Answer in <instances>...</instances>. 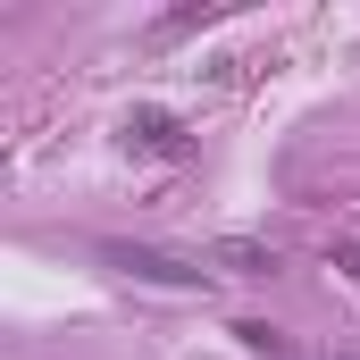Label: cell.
I'll use <instances>...</instances> for the list:
<instances>
[{
    "label": "cell",
    "instance_id": "obj_3",
    "mask_svg": "<svg viewBox=\"0 0 360 360\" xmlns=\"http://www.w3.org/2000/svg\"><path fill=\"white\" fill-rule=\"evenodd\" d=\"M210 260H226V269H243V276H269V269H276V252H269V243H243V235H235V243H218Z\"/></svg>",
    "mask_w": 360,
    "mask_h": 360
},
{
    "label": "cell",
    "instance_id": "obj_4",
    "mask_svg": "<svg viewBox=\"0 0 360 360\" xmlns=\"http://www.w3.org/2000/svg\"><path fill=\"white\" fill-rule=\"evenodd\" d=\"M335 269H344V276H352V285H360V252H335Z\"/></svg>",
    "mask_w": 360,
    "mask_h": 360
},
{
    "label": "cell",
    "instance_id": "obj_2",
    "mask_svg": "<svg viewBox=\"0 0 360 360\" xmlns=\"http://www.w3.org/2000/svg\"><path fill=\"white\" fill-rule=\"evenodd\" d=\"M126 143H143V151H184V126L160 117V109H134V117H126Z\"/></svg>",
    "mask_w": 360,
    "mask_h": 360
},
{
    "label": "cell",
    "instance_id": "obj_1",
    "mask_svg": "<svg viewBox=\"0 0 360 360\" xmlns=\"http://www.w3.org/2000/svg\"><path fill=\"white\" fill-rule=\"evenodd\" d=\"M109 260L126 276H143V285H201V260H176V252H143V243H109Z\"/></svg>",
    "mask_w": 360,
    "mask_h": 360
}]
</instances>
